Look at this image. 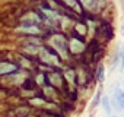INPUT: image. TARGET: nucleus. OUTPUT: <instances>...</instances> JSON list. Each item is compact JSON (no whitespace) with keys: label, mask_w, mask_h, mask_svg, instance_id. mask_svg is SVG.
Masks as SVG:
<instances>
[{"label":"nucleus","mask_w":124,"mask_h":117,"mask_svg":"<svg viewBox=\"0 0 124 117\" xmlns=\"http://www.w3.org/2000/svg\"><path fill=\"white\" fill-rule=\"evenodd\" d=\"M50 44L61 54V56H66V41L61 35H54L51 40H50Z\"/></svg>","instance_id":"1"},{"label":"nucleus","mask_w":124,"mask_h":117,"mask_svg":"<svg viewBox=\"0 0 124 117\" xmlns=\"http://www.w3.org/2000/svg\"><path fill=\"white\" fill-rule=\"evenodd\" d=\"M41 58H42L45 63H48V65H58V58H57V56L48 53L47 50H41Z\"/></svg>","instance_id":"2"},{"label":"nucleus","mask_w":124,"mask_h":117,"mask_svg":"<svg viewBox=\"0 0 124 117\" xmlns=\"http://www.w3.org/2000/svg\"><path fill=\"white\" fill-rule=\"evenodd\" d=\"M114 104H115L118 108L124 110V91L117 89V91L114 92Z\"/></svg>","instance_id":"3"},{"label":"nucleus","mask_w":124,"mask_h":117,"mask_svg":"<svg viewBox=\"0 0 124 117\" xmlns=\"http://www.w3.org/2000/svg\"><path fill=\"white\" fill-rule=\"evenodd\" d=\"M69 48H70L72 53H82V51H83V42L73 38V40L70 41V44H69Z\"/></svg>","instance_id":"4"},{"label":"nucleus","mask_w":124,"mask_h":117,"mask_svg":"<svg viewBox=\"0 0 124 117\" xmlns=\"http://www.w3.org/2000/svg\"><path fill=\"white\" fill-rule=\"evenodd\" d=\"M16 70V66L12 63H0V75H6V73H12Z\"/></svg>","instance_id":"5"},{"label":"nucleus","mask_w":124,"mask_h":117,"mask_svg":"<svg viewBox=\"0 0 124 117\" xmlns=\"http://www.w3.org/2000/svg\"><path fill=\"white\" fill-rule=\"evenodd\" d=\"M19 31L22 32H26V34H39V29L35 26V25H29V26H21Z\"/></svg>","instance_id":"6"},{"label":"nucleus","mask_w":124,"mask_h":117,"mask_svg":"<svg viewBox=\"0 0 124 117\" xmlns=\"http://www.w3.org/2000/svg\"><path fill=\"white\" fill-rule=\"evenodd\" d=\"M102 107H104V110H105L107 114H111V104H109V100L107 97L102 98Z\"/></svg>","instance_id":"7"},{"label":"nucleus","mask_w":124,"mask_h":117,"mask_svg":"<svg viewBox=\"0 0 124 117\" xmlns=\"http://www.w3.org/2000/svg\"><path fill=\"white\" fill-rule=\"evenodd\" d=\"M22 21H29V24H31V22H38V21H39V18H38L35 13H29V15L23 16V18H22Z\"/></svg>","instance_id":"8"},{"label":"nucleus","mask_w":124,"mask_h":117,"mask_svg":"<svg viewBox=\"0 0 124 117\" xmlns=\"http://www.w3.org/2000/svg\"><path fill=\"white\" fill-rule=\"evenodd\" d=\"M80 2L88 9H93V6H95V0H80Z\"/></svg>","instance_id":"9"},{"label":"nucleus","mask_w":124,"mask_h":117,"mask_svg":"<svg viewBox=\"0 0 124 117\" xmlns=\"http://www.w3.org/2000/svg\"><path fill=\"white\" fill-rule=\"evenodd\" d=\"M63 2H64L66 5H69L70 8H73V9L79 10V6H78V3H76V0H63Z\"/></svg>","instance_id":"10"},{"label":"nucleus","mask_w":124,"mask_h":117,"mask_svg":"<svg viewBox=\"0 0 124 117\" xmlns=\"http://www.w3.org/2000/svg\"><path fill=\"white\" fill-rule=\"evenodd\" d=\"M96 76H98V81H99V82L104 81V67H102V66L98 67V73H96Z\"/></svg>","instance_id":"11"},{"label":"nucleus","mask_w":124,"mask_h":117,"mask_svg":"<svg viewBox=\"0 0 124 117\" xmlns=\"http://www.w3.org/2000/svg\"><path fill=\"white\" fill-rule=\"evenodd\" d=\"M50 79H51V82H54V85H60V76L58 75H51Z\"/></svg>","instance_id":"12"},{"label":"nucleus","mask_w":124,"mask_h":117,"mask_svg":"<svg viewBox=\"0 0 124 117\" xmlns=\"http://www.w3.org/2000/svg\"><path fill=\"white\" fill-rule=\"evenodd\" d=\"M111 117H118V116H111Z\"/></svg>","instance_id":"13"}]
</instances>
